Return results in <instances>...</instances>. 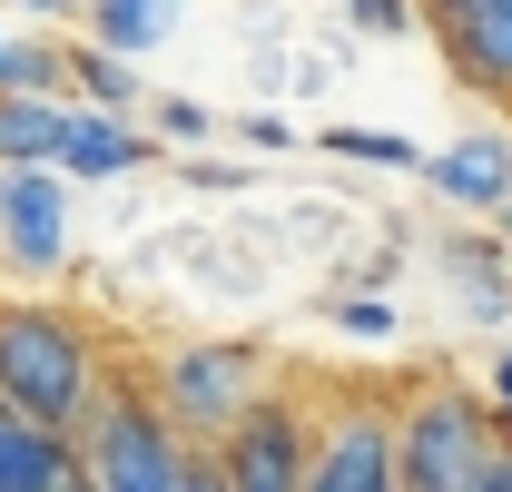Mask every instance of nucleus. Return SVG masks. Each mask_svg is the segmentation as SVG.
I'll return each instance as SVG.
<instances>
[{"label": "nucleus", "instance_id": "1", "mask_svg": "<svg viewBox=\"0 0 512 492\" xmlns=\"http://www.w3.org/2000/svg\"><path fill=\"white\" fill-rule=\"evenodd\" d=\"M0 404L40 433H79L99 414V365H89V335L50 306H10L0 315Z\"/></svg>", "mask_w": 512, "mask_h": 492}, {"label": "nucleus", "instance_id": "2", "mask_svg": "<svg viewBox=\"0 0 512 492\" xmlns=\"http://www.w3.org/2000/svg\"><path fill=\"white\" fill-rule=\"evenodd\" d=\"M178 463H188V443L148 394H99L89 443H79L89 492H178Z\"/></svg>", "mask_w": 512, "mask_h": 492}, {"label": "nucleus", "instance_id": "3", "mask_svg": "<svg viewBox=\"0 0 512 492\" xmlns=\"http://www.w3.org/2000/svg\"><path fill=\"white\" fill-rule=\"evenodd\" d=\"M493 463V404L473 394H424L404 433H394V483L404 492H473V473Z\"/></svg>", "mask_w": 512, "mask_h": 492}, {"label": "nucleus", "instance_id": "4", "mask_svg": "<svg viewBox=\"0 0 512 492\" xmlns=\"http://www.w3.org/2000/svg\"><path fill=\"white\" fill-rule=\"evenodd\" d=\"M247 404H256V355L247 345H188V355H168V374H158V414L178 424V443L188 433L227 443V433L247 424Z\"/></svg>", "mask_w": 512, "mask_h": 492}, {"label": "nucleus", "instance_id": "5", "mask_svg": "<svg viewBox=\"0 0 512 492\" xmlns=\"http://www.w3.org/2000/svg\"><path fill=\"white\" fill-rule=\"evenodd\" d=\"M306 463H316V433H306V414H296V404H266V394L247 404V424L217 443V473H227V492H306Z\"/></svg>", "mask_w": 512, "mask_h": 492}, {"label": "nucleus", "instance_id": "6", "mask_svg": "<svg viewBox=\"0 0 512 492\" xmlns=\"http://www.w3.org/2000/svg\"><path fill=\"white\" fill-rule=\"evenodd\" d=\"M0 246H10L20 266H60L69 256V187L50 178V168L0 178Z\"/></svg>", "mask_w": 512, "mask_h": 492}, {"label": "nucleus", "instance_id": "7", "mask_svg": "<svg viewBox=\"0 0 512 492\" xmlns=\"http://www.w3.org/2000/svg\"><path fill=\"white\" fill-rule=\"evenodd\" d=\"M424 178L444 187L453 207H503V197H512V148H503V138H453V148L424 158Z\"/></svg>", "mask_w": 512, "mask_h": 492}, {"label": "nucleus", "instance_id": "8", "mask_svg": "<svg viewBox=\"0 0 512 492\" xmlns=\"http://www.w3.org/2000/svg\"><path fill=\"white\" fill-rule=\"evenodd\" d=\"M69 473H79V443L20 424V414L0 404V492H60Z\"/></svg>", "mask_w": 512, "mask_h": 492}, {"label": "nucleus", "instance_id": "9", "mask_svg": "<svg viewBox=\"0 0 512 492\" xmlns=\"http://www.w3.org/2000/svg\"><path fill=\"white\" fill-rule=\"evenodd\" d=\"M444 40L473 89H512V0H473L463 20H444Z\"/></svg>", "mask_w": 512, "mask_h": 492}, {"label": "nucleus", "instance_id": "10", "mask_svg": "<svg viewBox=\"0 0 512 492\" xmlns=\"http://www.w3.org/2000/svg\"><path fill=\"white\" fill-rule=\"evenodd\" d=\"M148 158V138H128L119 119H99V109H69L60 119V168L69 178H119V168H138Z\"/></svg>", "mask_w": 512, "mask_h": 492}, {"label": "nucleus", "instance_id": "11", "mask_svg": "<svg viewBox=\"0 0 512 492\" xmlns=\"http://www.w3.org/2000/svg\"><path fill=\"white\" fill-rule=\"evenodd\" d=\"M89 30H99L109 60H138V50H158L178 30V0H89Z\"/></svg>", "mask_w": 512, "mask_h": 492}, {"label": "nucleus", "instance_id": "12", "mask_svg": "<svg viewBox=\"0 0 512 492\" xmlns=\"http://www.w3.org/2000/svg\"><path fill=\"white\" fill-rule=\"evenodd\" d=\"M60 99H10L0 89V158H10V178L20 168H40V158H60Z\"/></svg>", "mask_w": 512, "mask_h": 492}, {"label": "nucleus", "instance_id": "13", "mask_svg": "<svg viewBox=\"0 0 512 492\" xmlns=\"http://www.w3.org/2000/svg\"><path fill=\"white\" fill-rule=\"evenodd\" d=\"M69 79H79V89H89V99H99V119H119L128 99H138V79H128V60H109V50H99V40H89V50H79V60H69Z\"/></svg>", "mask_w": 512, "mask_h": 492}, {"label": "nucleus", "instance_id": "14", "mask_svg": "<svg viewBox=\"0 0 512 492\" xmlns=\"http://www.w3.org/2000/svg\"><path fill=\"white\" fill-rule=\"evenodd\" d=\"M325 148H335V158H365V168H424V148L394 138V128H335Z\"/></svg>", "mask_w": 512, "mask_h": 492}, {"label": "nucleus", "instance_id": "15", "mask_svg": "<svg viewBox=\"0 0 512 492\" xmlns=\"http://www.w3.org/2000/svg\"><path fill=\"white\" fill-rule=\"evenodd\" d=\"M335 325H345V335H394V306H384V296H345Z\"/></svg>", "mask_w": 512, "mask_h": 492}, {"label": "nucleus", "instance_id": "16", "mask_svg": "<svg viewBox=\"0 0 512 492\" xmlns=\"http://www.w3.org/2000/svg\"><path fill=\"white\" fill-rule=\"evenodd\" d=\"M345 10H355L375 40H404V30H414V10H404V0H345Z\"/></svg>", "mask_w": 512, "mask_h": 492}, {"label": "nucleus", "instance_id": "17", "mask_svg": "<svg viewBox=\"0 0 512 492\" xmlns=\"http://www.w3.org/2000/svg\"><path fill=\"white\" fill-rule=\"evenodd\" d=\"M178 492H227V473H217V453H188V463H178Z\"/></svg>", "mask_w": 512, "mask_h": 492}, {"label": "nucleus", "instance_id": "18", "mask_svg": "<svg viewBox=\"0 0 512 492\" xmlns=\"http://www.w3.org/2000/svg\"><path fill=\"white\" fill-rule=\"evenodd\" d=\"M473 492H512V453H493V463L473 473Z\"/></svg>", "mask_w": 512, "mask_h": 492}, {"label": "nucleus", "instance_id": "19", "mask_svg": "<svg viewBox=\"0 0 512 492\" xmlns=\"http://www.w3.org/2000/svg\"><path fill=\"white\" fill-rule=\"evenodd\" d=\"M493 414H503V424H512V355H503V365H493Z\"/></svg>", "mask_w": 512, "mask_h": 492}, {"label": "nucleus", "instance_id": "20", "mask_svg": "<svg viewBox=\"0 0 512 492\" xmlns=\"http://www.w3.org/2000/svg\"><path fill=\"white\" fill-rule=\"evenodd\" d=\"M30 20H60V10H89V0H20Z\"/></svg>", "mask_w": 512, "mask_h": 492}, {"label": "nucleus", "instance_id": "21", "mask_svg": "<svg viewBox=\"0 0 512 492\" xmlns=\"http://www.w3.org/2000/svg\"><path fill=\"white\" fill-rule=\"evenodd\" d=\"M434 10H444V20H463V10H473V0H434Z\"/></svg>", "mask_w": 512, "mask_h": 492}, {"label": "nucleus", "instance_id": "22", "mask_svg": "<svg viewBox=\"0 0 512 492\" xmlns=\"http://www.w3.org/2000/svg\"><path fill=\"white\" fill-rule=\"evenodd\" d=\"M0 60H10V40H0Z\"/></svg>", "mask_w": 512, "mask_h": 492}]
</instances>
